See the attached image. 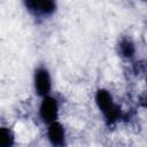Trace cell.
<instances>
[{
    "instance_id": "1",
    "label": "cell",
    "mask_w": 147,
    "mask_h": 147,
    "mask_svg": "<svg viewBox=\"0 0 147 147\" xmlns=\"http://www.w3.org/2000/svg\"><path fill=\"white\" fill-rule=\"evenodd\" d=\"M95 103L108 126H113L124 118V113L122 111L121 107L114 101L111 94L107 90L100 88L96 91Z\"/></svg>"
},
{
    "instance_id": "2",
    "label": "cell",
    "mask_w": 147,
    "mask_h": 147,
    "mask_svg": "<svg viewBox=\"0 0 147 147\" xmlns=\"http://www.w3.org/2000/svg\"><path fill=\"white\" fill-rule=\"evenodd\" d=\"M24 6L34 17L39 18L48 17L56 10V3L53 0H26Z\"/></svg>"
},
{
    "instance_id": "3",
    "label": "cell",
    "mask_w": 147,
    "mask_h": 147,
    "mask_svg": "<svg viewBox=\"0 0 147 147\" xmlns=\"http://www.w3.org/2000/svg\"><path fill=\"white\" fill-rule=\"evenodd\" d=\"M33 84H34V91L39 96L45 98L49 95L52 88V80L49 72L45 67H38L34 70Z\"/></svg>"
},
{
    "instance_id": "4",
    "label": "cell",
    "mask_w": 147,
    "mask_h": 147,
    "mask_svg": "<svg viewBox=\"0 0 147 147\" xmlns=\"http://www.w3.org/2000/svg\"><path fill=\"white\" fill-rule=\"evenodd\" d=\"M39 115L44 123L51 124L57 121L59 115V103L57 100L51 95L42 98V101L39 107Z\"/></svg>"
},
{
    "instance_id": "5",
    "label": "cell",
    "mask_w": 147,
    "mask_h": 147,
    "mask_svg": "<svg viewBox=\"0 0 147 147\" xmlns=\"http://www.w3.org/2000/svg\"><path fill=\"white\" fill-rule=\"evenodd\" d=\"M47 139L52 147H65V130L63 125L57 121L48 124Z\"/></svg>"
},
{
    "instance_id": "6",
    "label": "cell",
    "mask_w": 147,
    "mask_h": 147,
    "mask_svg": "<svg viewBox=\"0 0 147 147\" xmlns=\"http://www.w3.org/2000/svg\"><path fill=\"white\" fill-rule=\"evenodd\" d=\"M118 52L122 57H124L126 60H131L136 54V46L129 37H124L119 40Z\"/></svg>"
},
{
    "instance_id": "7",
    "label": "cell",
    "mask_w": 147,
    "mask_h": 147,
    "mask_svg": "<svg viewBox=\"0 0 147 147\" xmlns=\"http://www.w3.org/2000/svg\"><path fill=\"white\" fill-rule=\"evenodd\" d=\"M15 137L10 127L1 126L0 129V147H13Z\"/></svg>"
},
{
    "instance_id": "8",
    "label": "cell",
    "mask_w": 147,
    "mask_h": 147,
    "mask_svg": "<svg viewBox=\"0 0 147 147\" xmlns=\"http://www.w3.org/2000/svg\"><path fill=\"white\" fill-rule=\"evenodd\" d=\"M146 82H147V77H146ZM140 102H141V106L142 107H147V92L141 96Z\"/></svg>"
}]
</instances>
